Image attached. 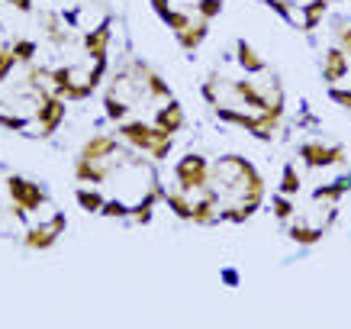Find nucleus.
Here are the masks:
<instances>
[{
  "label": "nucleus",
  "instance_id": "6",
  "mask_svg": "<svg viewBox=\"0 0 351 329\" xmlns=\"http://www.w3.org/2000/svg\"><path fill=\"white\" fill-rule=\"evenodd\" d=\"M117 136L126 139L132 149H145V152H149L152 146H155V126L142 123V120H129V123H119Z\"/></svg>",
  "mask_w": 351,
  "mask_h": 329
},
{
  "label": "nucleus",
  "instance_id": "9",
  "mask_svg": "<svg viewBox=\"0 0 351 329\" xmlns=\"http://www.w3.org/2000/svg\"><path fill=\"white\" fill-rule=\"evenodd\" d=\"M110 155H119V142L113 136H90L81 146V159H90V161H104V159H110Z\"/></svg>",
  "mask_w": 351,
  "mask_h": 329
},
{
  "label": "nucleus",
  "instance_id": "3",
  "mask_svg": "<svg viewBox=\"0 0 351 329\" xmlns=\"http://www.w3.org/2000/svg\"><path fill=\"white\" fill-rule=\"evenodd\" d=\"M64 226H68L64 213H55L49 223L26 229V236H23V245H26V249H36V252H45V249H52V245L58 242V236L64 233Z\"/></svg>",
  "mask_w": 351,
  "mask_h": 329
},
{
  "label": "nucleus",
  "instance_id": "31",
  "mask_svg": "<svg viewBox=\"0 0 351 329\" xmlns=\"http://www.w3.org/2000/svg\"><path fill=\"white\" fill-rule=\"evenodd\" d=\"M104 75H107V58L104 62H94V68H90V75H87V84L97 91V84L104 81Z\"/></svg>",
  "mask_w": 351,
  "mask_h": 329
},
{
  "label": "nucleus",
  "instance_id": "21",
  "mask_svg": "<svg viewBox=\"0 0 351 329\" xmlns=\"http://www.w3.org/2000/svg\"><path fill=\"white\" fill-rule=\"evenodd\" d=\"M75 197H77V203H81L87 213H100V210H104V203H107V197H104V194L90 191V188H77Z\"/></svg>",
  "mask_w": 351,
  "mask_h": 329
},
{
  "label": "nucleus",
  "instance_id": "16",
  "mask_svg": "<svg viewBox=\"0 0 351 329\" xmlns=\"http://www.w3.org/2000/svg\"><path fill=\"white\" fill-rule=\"evenodd\" d=\"M348 191H351V178H339V181H332V184H326V188H316V191H313V201L316 203H339Z\"/></svg>",
  "mask_w": 351,
  "mask_h": 329
},
{
  "label": "nucleus",
  "instance_id": "36",
  "mask_svg": "<svg viewBox=\"0 0 351 329\" xmlns=\"http://www.w3.org/2000/svg\"><path fill=\"white\" fill-rule=\"evenodd\" d=\"M10 3H13V7H16L20 13H29V10H32V0H10Z\"/></svg>",
  "mask_w": 351,
  "mask_h": 329
},
{
  "label": "nucleus",
  "instance_id": "17",
  "mask_svg": "<svg viewBox=\"0 0 351 329\" xmlns=\"http://www.w3.org/2000/svg\"><path fill=\"white\" fill-rule=\"evenodd\" d=\"M138 71H142V81H145V87H149L152 97H161V100H171V87L165 84V78L158 75V71H152V68H145V65H136Z\"/></svg>",
  "mask_w": 351,
  "mask_h": 329
},
{
  "label": "nucleus",
  "instance_id": "25",
  "mask_svg": "<svg viewBox=\"0 0 351 329\" xmlns=\"http://www.w3.org/2000/svg\"><path fill=\"white\" fill-rule=\"evenodd\" d=\"M10 52H13V58H16V62L29 65L32 58H36V43H32V39H16V43L10 45Z\"/></svg>",
  "mask_w": 351,
  "mask_h": 329
},
{
  "label": "nucleus",
  "instance_id": "20",
  "mask_svg": "<svg viewBox=\"0 0 351 329\" xmlns=\"http://www.w3.org/2000/svg\"><path fill=\"white\" fill-rule=\"evenodd\" d=\"M165 203H168L171 213L181 216V220H191L193 216V203L187 201V194L184 191H165Z\"/></svg>",
  "mask_w": 351,
  "mask_h": 329
},
{
  "label": "nucleus",
  "instance_id": "11",
  "mask_svg": "<svg viewBox=\"0 0 351 329\" xmlns=\"http://www.w3.org/2000/svg\"><path fill=\"white\" fill-rule=\"evenodd\" d=\"M110 23H100L97 30H90L84 36V52L94 58V62H104L107 58V49H110Z\"/></svg>",
  "mask_w": 351,
  "mask_h": 329
},
{
  "label": "nucleus",
  "instance_id": "30",
  "mask_svg": "<svg viewBox=\"0 0 351 329\" xmlns=\"http://www.w3.org/2000/svg\"><path fill=\"white\" fill-rule=\"evenodd\" d=\"M126 113H129V106L123 104V100H117V97H107V117L110 120H117V123H119V120L126 117Z\"/></svg>",
  "mask_w": 351,
  "mask_h": 329
},
{
  "label": "nucleus",
  "instance_id": "38",
  "mask_svg": "<svg viewBox=\"0 0 351 329\" xmlns=\"http://www.w3.org/2000/svg\"><path fill=\"white\" fill-rule=\"evenodd\" d=\"M339 3H345V0H339Z\"/></svg>",
  "mask_w": 351,
  "mask_h": 329
},
{
  "label": "nucleus",
  "instance_id": "8",
  "mask_svg": "<svg viewBox=\"0 0 351 329\" xmlns=\"http://www.w3.org/2000/svg\"><path fill=\"white\" fill-rule=\"evenodd\" d=\"M232 94L239 97V100H242L245 106H252V110H258V113H265L267 106L274 104V97L280 94V87H277V91H274V97L267 100V97L261 94V91H258V87L252 84V81H248V78H242V81H235V84H232Z\"/></svg>",
  "mask_w": 351,
  "mask_h": 329
},
{
  "label": "nucleus",
  "instance_id": "32",
  "mask_svg": "<svg viewBox=\"0 0 351 329\" xmlns=\"http://www.w3.org/2000/svg\"><path fill=\"white\" fill-rule=\"evenodd\" d=\"M329 97H332V100H335L339 106L351 110V87H348V91H341V87H329Z\"/></svg>",
  "mask_w": 351,
  "mask_h": 329
},
{
  "label": "nucleus",
  "instance_id": "2",
  "mask_svg": "<svg viewBox=\"0 0 351 329\" xmlns=\"http://www.w3.org/2000/svg\"><path fill=\"white\" fill-rule=\"evenodd\" d=\"M7 194H10L13 207H23L26 213H36L45 207V191L36 181L23 178V174H10L7 178Z\"/></svg>",
  "mask_w": 351,
  "mask_h": 329
},
{
  "label": "nucleus",
  "instance_id": "13",
  "mask_svg": "<svg viewBox=\"0 0 351 329\" xmlns=\"http://www.w3.org/2000/svg\"><path fill=\"white\" fill-rule=\"evenodd\" d=\"M216 203H219V197H216V191H203V201H197L193 203V216H191V223H197V226H213L216 223Z\"/></svg>",
  "mask_w": 351,
  "mask_h": 329
},
{
  "label": "nucleus",
  "instance_id": "35",
  "mask_svg": "<svg viewBox=\"0 0 351 329\" xmlns=\"http://www.w3.org/2000/svg\"><path fill=\"white\" fill-rule=\"evenodd\" d=\"M223 281H226L229 287H235V284H239V271H232V268H226V271H223Z\"/></svg>",
  "mask_w": 351,
  "mask_h": 329
},
{
  "label": "nucleus",
  "instance_id": "23",
  "mask_svg": "<svg viewBox=\"0 0 351 329\" xmlns=\"http://www.w3.org/2000/svg\"><path fill=\"white\" fill-rule=\"evenodd\" d=\"M303 184H300V174L293 165H284V174H280V194H287V197H293V194L300 191Z\"/></svg>",
  "mask_w": 351,
  "mask_h": 329
},
{
  "label": "nucleus",
  "instance_id": "33",
  "mask_svg": "<svg viewBox=\"0 0 351 329\" xmlns=\"http://www.w3.org/2000/svg\"><path fill=\"white\" fill-rule=\"evenodd\" d=\"M267 7H274L277 13H280V16H284V20H293V10H290L287 3H284V0H265Z\"/></svg>",
  "mask_w": 351,
  "mask_h": 329
},
{
  "label": "nucleus",
  "instance_id": "7",
  "mask_svg": "<svg viewBox=\"0 0 351 329\" xmlns=\"http://www.w3.org/2000/svg\"><path fill=\"white\" fill-rule=\"evenodd\" d=\"M348 65H351L348 52L341 45H332L329 52H326V58H322V78L335 87V81H341V78L348 75Z\"/></svg>",
  "mask_w": 351,
  "mask_h": 329
},
{
  "label": "nucleus",
  "instance_id": "14",
  "mask_svg": "<svg viewBox=\"0 0 351 329\" xmlns=\"http://www.w3.org/2000/svg\"><path fill=\"white\" fill-rule=\"evenodd\" d=\"M206 36H210V23H206V20H193L191 30L178 32V45H181L184 52H197Z\"/></svg>",
  "mask_w": 351,
  "mask_h": 329
},
{
  "label": "nucleus",
  "instance_id": "4",
  "mask_svg": "<svg viewBox=\"0 0 351 329\" xmlns=\"http://www.w3.org/2000/svg\"><path fill=\"white\" fill-rule=\"evenodd\" d=\"M300 159H303L306 168H329V165L345 161V149L341 146H322V142H303L300 146Z\"/></svg>",
  "mask_w": 351,
  "mask_h": 329
},
{
  "label": "nucleus",
  "instance_id": "15",
  "mask_svg": "<svg viewBox=\"0 0 351 329\" xmlns=\"http://www.w3.org/2000/svg\"><path fill=\"white\" fill-rule=\"evenodd\" d=\"M75 174H77V181H87V184H104L110 171H107V165H100V161L77 159L75 161Z\"/></svg>",
  "mask_w": 351,
  "mask_h": 329
},
{
  "label": "nucleus",
  "instance_id": "1",
  "mask_svg": "<svg viewBox=\"0 0 351 329\" xmlns=\"http://www.w3.org/2000/svg\"><path fill=\"white\" fill-rule=\"evenodd\" d=\"M210 161L191 152V155H184L178 165H174V178H178V188L184 194H193V191H206L210 188Z\"/></svg>",
  "mask_w": 351,
  "mask_h": 329
},
{
  "label": "nucleus",
  "instance_id": "5",
  "mask_svg": "<svg viewBox=\"0 0 351 329\" xmlns=\"http://www.w3.org/2000/svg\"><path fill=\"white\" fill-rule=\"evenodd\" d=\"M62 120H64V97H55V94L39 97V110H36L39 133H43V136H52L55 129L62 126Z\"/></svg>",
  "mask_w": 351,
  "mask_h": 329
},
{
  "label": "nucleus",
  "instance_id": "10",
  "mask_svg": "<svg viewBox=\"0 0 351 329\" xmlns=\"http://www.w3.org/2000/svg\"><path fill=\"white\" fill-rule=\"evenodd\" d=\"M155 126L165 129L168 136H174V133H181V129H184V106L178 104L174 97H171L168 104H165L158 113H155Z\"/></svg>",
  "mask_w": 351,
  "mask_h": 329
},
{
  "label": "nucleus",
  "instance_id": "37",
  "mask_svg": "<svg viewBox=\"0 0 351 329\" xmlns=\"http://www.w3.org/2000/svg\"><path fill=\"white\" fill-rule=\"evenodd\" d=\"M0 30H3V23H0Z\"/></svg>",
  "mask_w": 351,
  "mask_h": 329
},
{
  "label": "nucleus",
  "instance_id": "28",
  "mask_svg": "<svg viewBox=\"0 0 351 329\" xmlns=\"http://www.w3.org/2000/svg\"><path fill=\"white\" fill-rule=\"evenodd\" d=\"M45 32H49V39H52L55 45H64V43H68V36H64L62 23H58V20H52V16L45 20Z\"/></svg>",
  "mask_w": 351,
  "mask_h": 329
},
{
  "label": "nucleus",
  "instance_id": "26",
  "mask_svg": "<svg viewBox=\"0 0 351 329\" xmlns=\"http://www.w3.org/2000/svg\"><path fill=\"white\" fill-rule=\"evenodd\" d=\"M193 7H197V13H200V20L210 23V20H216V16L223 13V0H197Z\"/></svg>",
  "mask_w": 351,
  "mask_h": 329
},
{
  "label": "nucleus",
  "instance_id": "12",
  "mask_svg": "<svg viewBox=\"0 0 351 329\" xmlns=\"http://www.w3.org/2000/svg\"><path fill=\"white\" fill-rule=\"evenodd\" d=\"M235 58H239V65H242L245 75H261V71H267V62L255 52V45L245 43V39L235 43Z\"/></svg>",
  "mask_w": 351,
  "mask_h": 329
},
{
  "label": "nucleus",
  "instance_id": "18",
  "mask_svg": "<svg viewBox=\"0 0 351 329\" xmlns=\"http://www.w3.org/2000/svg\"><path fill=\"white\" fill-rule=\"evenodd\" d=\"M326 10H329V0H309L306 7H303V30L306 32L316 30L322 23V16H326Z\"/></svg>",
  "mask_w": 351,
  "mask_h": 329
},
{
  "label": "nucleus",
  "instance_id": "34",
  "mask_svg": "<svg viewBox=\"0 0 351 329\" xmlns=\"http://www.w3.org/2000/svg\"><path fill=\"white\" fill-rule=\"evenodd\" d=\"M152 10L158 13V16H165L171 10V0H152Z\"/></svg>",
  "mask_w": 351,
  "mask_h": 329
},
{
  "label": "nucleus",
  "instance_id": "24",
  "mask_svg": "<svg viewBox=\"0 0 351 329\" xmlns=\"http://www.w3.org/2000/svg\"><path fill=\"white\" fill-rule=\"evenodd\" d=\"M161 20H165V26H171V30H174V36L193 26V20H191V16H187L184 10H168L165 16H161Z\"/></svg>",
  "mask_w": 351,
  "mask_h": 329
},
{
  "label": "nucleus",
  "instance_id": "19",
  "mask_svg": "<svg viewBox=\"0 0 351 329\" xmlns=\"http://www.w3.org/2000/svg\"><path fill=\"white\" fill-rule=\"evenodd\" d=\"M287 236L293 239L297 245H316V242H322V229L319 226H303V223H293L287 229Z\"/></svg>",
  "mask_w": 351,
  "mask_h": 329
},
{
  "label": "nucleus",
  "instance_id": "22",
  "mask_svg": "<svg viewBox=\"0 0 351 329\" xmlns=\"http://www.w3.org/2000/svg\"><path fill=\"white\" fill-rule=\"evenodd\" d=\"M271 213H274L280 223H287L290 216H293V201H290L287 194H274L271 197Z\"/></svg>",
  "mask_w": 351,
  "mask_h": 329
},
{
  "label": "nucleus",
  "instance_id": "29",
  "mask_svg": "<svg viewBox=\"0 0 351 329\" xmlns=\"http://www.w3.org/2000/svg\"><path fill=\"white\" fill-rule=\"evenodd\" d=\"M13 65H16V58H13V52H10V49H0V84H3V81L10 78Z\"/></svg>",
  "mask_w": 351,
  "mask_h": 329
},
{
  "label": "nucleus",
  "instance_id": "27",
  "mask_svg": "<svg viewBox=\"0 0 351 329\" xmlns=\"http://www.w3.org/2000/svg\"><path fill=\"white\" fill-rule=\"evenodd\" d=\"M100 213H104V216H113V220H126V216H132V207H126L123 201H107Z\"/></svg>",
  "mask_w": 351,
  "mask_h": 329
}]
</instances>
